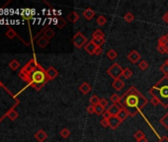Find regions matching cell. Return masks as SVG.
<instances>
[{"instance_id":"1","label":"cell","mask_w":168,"mask_h":142,"mask_svg":"<svg viewBox=\"0 0 168 142\" xmlns=\"http://www.w3.org/2000/svg\"><path fill=\"white\" fill-rule=\"evenodd\" d=\"M19 76L26 81L32 88L36 90H41L47 84L49 80L47 70L43 68L37 62L36 58H32L30 61H28L26 65L21 69L19 72Z\"/></svg>"},{"instance_id":"2","label":"cell","mask_w":168,"mask_h":142,"mask_svg":"<svg viewBox=\"0 0 168 142\" xmlns=\"http://www.w3.org/2000/svg\"><path fill=\"white\" fill-rule=\"evenodd\" d=\"M148 103V100L136 87H131L121 97L120 105L127 108L131 116H136Z\"/></svg>"},{"instance_id":"3","label":"cell","mask_w":168,"mask_h":142,"mask_svg":"<svg viewBox=\"0 0 168 142\" xmlns=\"http://www.w3.org/2000/svg\"><path fill=\"white\" fill-rule=\"evenodd\" d=\"M151 97L155 98L158 103L164 108H168V76H163L149 90Z\"/></svg>"},{"instance_id":"4","label":"cell","mask_w":168,"mask_h":142,"mask_svg":"<svg viewBox=\"0 0 168 142\" xmlns=\"http://www.w3.org/2000/svg\"><path fill=\"white\" fill-rule=\"evenodd\" d=\"M18 99H16L8 90H6L4 94L2 93L0 96V122L4 116L7 115L8 112L18 105Z\"/></svg>"},{"instance_id":"5","label":"cell","mask_w":168,"mask_h":142,"mask_svg":"<svg viewBox=\"0 0 168 142\" xmlns=\"http://www.w3.org/2000/svg\"><path fill=\"white\" fill-rule=\"evenodd\" d=\"M123 70L124 68L119 63H113L110 67L107 69V73L110 77H112L114 80L116 79H119L122 74H123Z\"/></svg>"},{"instance_id":"6","label":"cell","mask_w":168,"mask_h":142,"mask_svg":"<svg viewBox=\"0 0 168 142\" xmlns=\"http://www.w3.org/2000/svg\"><path fill=\"white\" fill-rule=\"evenodd\" d=\"M72 43L75 45V48H81L85 47V44L88 43V40H87V37L84 36L81 32H77L76 34L74 35V37H73Z\"/></svg>"},{"instance_id":"7","label":"cell","mask_w":168,"mask_h":142,"mask_svg":"<svg viewBox=\"0 0 168 142\" xmlns=\"http://www.w3.org/2000/svg\"><path fill=\"white\" fill-rule=\"evenodd\" d=\"M93 43L97 45V47H102L105 43V34L103 33L102 30L97 29L92 33V40Z\"/></svg>"},{"instance_id":"8","label":"cell","mask_w":168,"mask_h":142,"mask_svg":"<svg viewBox=\"0 0 168 142\" xmlns=\"http://www.w3.org/2000/svg\"><path fill=\"white\" fill-rule=\"evenodd\" d=\"M97 45H96L92 41H89L88 43L85 44V47H84V51H85L88 54H90V55H94L95 53V51L97 49Z\"/></svg>"},{"instance_id":"9","label":"cell","mask_w":168,"mask_h":142,"mask_svg":"<svg viewBox=\"0 0 168 142\" xmlns=\"http://www.w3.org/2000/svg\"><path fill=\"white\" fill-rule=\"evenodd\" d=\"M128 59L132 62V63H138L141 61V54L138 53L137 51H132L128 54Z\"/></svg>"},{"instance_id":"10","label":"cell","mask_w":168,"mask_h":142,"mask_svg":"<svg viewBox=\"0 0 168 142\" xmlns=\"http://www.w3.org/2000/svg\"><path fill=\"white\" fill-rule=\"evenodd\" d=\"M123 122L122 120L118 118L117 115H113L112 118L109 119V127H111L112 129H117L118 127L120 126V124Z\"/></svg>"},{"instance_id":"11","label":"cell","mask_w":168,"mask_h":142,"mask_svg":"<svg viewBox=\"0 0 168 142\" xmlns=\"http://www.w3.org/2000/svg\"><path fill=\"white\" fill-rule=\"evenodd\" d=\"M35 138L38 142H44L48 138V134L46 133L45 130H43V129H40L39 131H37L35 133Z\"/></svg>"},{"instance_id":"12","label":"cell","mask_w":168,"mask_h":142,"mask_svg":"<svg viewBox=\"0 0 168 142\" xmlns=\"http://www.w3.org/2000/svg\"><path fill=\"white\" fill-rule=\"evenodd\" d=\"M95 15H96V12H95L93 9H91V8H88V9L84 10L83 13H82V16H83V17L85 18L87 21L92 20V19H93V18L95 17Z\"/></svg>"},{"instance_id":"13","label":"cell","mask_w":168,"mask_h":142,"mask_svg":"<svg viewBox=\"0 0 168 142\" xmlns=\"http://www.w3.org/2000/svg\"><path fill=\"white\" fill-rule=\"evenodd\" d=\"M47 75H48L49 80H53V79H56L57 77L58 71L54 67H53V66H50V67L47 69Z\"/></svg>"},{"instance_id":"14","label":"cell","mask_w":168,"mask_h":142,"mask_svg":"<svg viewBox=\"0 0 168 142\" xmlns=\"http://www.w3.org/2000/svg\"><path fill=\"white\" fill-rule=\"evenodd\" d=\"M91 90H92V87H91L90 84H88L87 82H83L82 84L80 85V87H79V91H80L83 95L89 94L91 92Z\"/></svg>"},{"instance_id":"15","label":"cell","mask_w":168,"mask_h":142,"mask_svg":"<svg viewBox=\"0 0 168 142\" xmlns=\"http://www.w3.org/2000/svg\"><path fill=\"white\" fill-rule=\"evenodd\" d=\"M113 88H114L116 91H120L122 90L125 87V82L122 80V79H116V80H114V82H113Z\"/></svg>"},{"instance_id":"16","label":"cell","mask_w":168,"mask_h":142,"mask_svg":"<svg viewBox=\"0 0 168 142\" xmlns=\"http://www.w3.org/2000/svg\"><path fill=\"white\" fill-rule=\"evenodd\" d=\"M121 106V105H120ZM130 115V114H129V112H128V110L127 108H125L124 107H122L121 106V111H120V112L118 114V118H119L122 122H124V120H126L128 119V116Z\"/></svg>"},{"instance_id":"17","label":"cell","mask_w":168,"mask_h":142,"mask_svg":"<svg viewBox=\"0 0 168 142\" xmlns=\"http://www.w3.org/2000/svg\"><path fill=\"white\" fill-rule=\"evenodd\" d=\"M108 111L111 112L112 115H118V114L121 111V106H119V104H112V105L108 108Z\"/></svg>"},{"instance_id":"18","label":"cell","mask_w":168,"mask_h":142,"mask_svg":"<svg viewBox=\"0 0 168 142\" xmlns=\"http://www.w3.org/2000/svg\"><path fill=\"white\" fill-rule=\"evenodd\" d=\"M49 41L48 39H46L44 36H41L39 39H38V41H37L38 47L41 48H45L49 44Z\"/></svg>"},{"instance_id":"19","label":"cell","mask_w":168,"mask_h":142,"mask_svg":"<svg viewBox=\"0 0 168 142\" xmlns=\"http://www.w3.org/2000/svg\"><path fill=\"white\" fill-rule=\"evenodd\" d=\"M54 35H56V33H54V31L53 30V29L50 28H46L45 30L43 31V36L46 37V39H48L49 41L50 39H53V37H54Z\"/></svg>"},{"instance_id":"20","label":"cell","mask_w":168,"mask_h":142,"mask_svg":"<svg viewBox=\"0 0 168 142\" xmlns=\"http://www.w3.org/2000/svg\"><path fill=\"white\" fill-rule=\"evenodd\" d=\"M79 17H80V16L78 15L77 12L72 11L68 14V16H67V19H68V21H70L71 23H76L79 19Z\"/></svg>"},{"instance_id":"21","label":"cell","mask_w":168,"mask_h":142,"mask_svg":"<svg viewBox=\"0 0 168 142\" xmlns=\"http://www.w3.org/2000/svg\"><path fill=\"white\" fill-rule=\"evenodd\" d=\"M5 36H6L9 40H13L14 37H18V35H17L16 31L13 30L12 28H8V29H7V31H6V33H5Z\"/></svg>"},{"instance_id":"22","label":"cell","mask_w":168,"mask_h":142,"mask_svg":"<svg viewBox=\"0 0 168 142\" xmlns=\"http://www.w3.org/2000/svg\"><path fill=\"white\" fill-rule=\"evenodd\" d=\"M54 21H56V25L58 29H62L66 26V21L62 17H57Z\"/></svg>"},{"instance_id":"23","label":"cell","mask_w":168,"mask_h":142,"mask_svg":"<svg viewBox=\"0 0 168 142\" xmlns=\"http://www.w3.org/2000/svg\"><path fill=\"white\" fill-rule=\"evenodd\" d=\"M106 55H107V57H108L110 60H115L116 58L118 57V53H117V51H115V49L112 48V49H109Z\"/></svg>"},{"instance_id":"24","label":"cell","mask_w":168,"mask_h":142,"mask_svg":"<svg viewBox=\"0 0 168 142\" xmlns=\"http://www.w3.org/2000/svg\"><path fill=\"white\" fill-rule=\"evenodd\" d=\"M18 112H17L16 111H15V108H12V110H10L9 112H7V118H9L11 120H15L17 118H18Z\"/></svg>"},{"instance_id":"25","label":"cell","mask_w":168,"mask_h":142,"mask_svg":"<svg viewBox=\"0 0 168 142\" xmlns=\"http://www.w3.org/2000/svg\"><path fill=\"white\" fill-rule=\"evenodd\" d=\"M100 103V99L97 95H93L92 97L90 98V105L93 106V107H96L97 105H99Z\"/></svg>"},{"instance_id":"26","label":"cell","mask_w":168,"mask_h":142,"mask_svg":"<svg viewBox=\"0 0 168 142\" xmlns=\"http://www.w3.org/2000/svg\"><path fill=\"white\" fill-rule=\"evenodd\" d=\"M110 101L113 104H120V102H121V97L117 93H113L111 95V97H110Z\"/></svg>"},{"instance_id":"27","label":"cell","mask_w":168,"mask_h":142,"mask_svg":"<svg viewBox=\"0 0 168 142\" xmlns=\"http://www.w3.org/2000/svg\"><path fill=\"white\" fill-rule=\"evenodd\" d=\"M122 76H124L126 79H130V78L133 76V71L130 69V68H128V67L127 68H124Z\"/></svg>"},{"instance_id":"28","label":"cell","mask_w":168,"mask_h":142,"mask_svg":"<svg viewBox=\"0 0 168 142\" xmlns=\"http://www.w3.org/2000/svg\"><path fill=\"white\" fill-rule=\"evenodd\" d=\"M148 66H149V64L146 60H141L140 62H138V67H140V69L142 70V71L148 69Z\"/></svg>"},{"instance_id":"29","label":"cell","mask_w":168,"mask_h":142,"mask_svg":"<svg viewBox=\"0 0 168 142\" xmlns=\"http://www.w3.org/2000/svg\"><path fill=\"white\" fill-rule=\"evenodd\" d=\"M9 67L12 69V70H17L19 67H20V63H19V61L18 60H16V59H13L12 61H10V63H9Z\"/></svg>"},{"instance_id":"30","label":"cell","mask_w":168,"mask_h":142,"mask_svg":"<svg viewBox=\"0 0 168 142\" xmlns=\"http://www.w3.org/2000/svg\"><path fill=\"white\" fill-rule=\"evenodd\" d=\"M124 20L126 21V22H128V23H132V22H133V20H134V16H133V13H131V12H129V13L125 14V16H124Z\"/></svg>"},{"instance_id":"31","label":"cell","mask_w":168,"mask_h":142,"mask_svg":"<svg viewBox=\"0 0 168 142\" xmlns=\"http://www.w3.org/2000/svg\"><path fill=\"white\" fill-rule=\"evenodd\" d=\"M70 135V130L68 128H62L61 130H60V136L62 137V138H68Z\"/></svg>"},{"instance_id":"32","label":"cell","mask_w":168,"mask_h":142,"mask_svg":"<svg viewBox=\"0 0 168 142\" xmlns=\"http://www.w3.org/2000/svg\"><path fill=\"white\" fill-rule=\"evenodd\" d=\"M106 23H107V19H106L105 16L101 15L97 18V24L99 25V26L102 27V26H104V25H106Z\"/></svg>"},{"instance_id":"33","label":"cell","mask_w":168,"mask_h":142,"mask_svg":"<svg viewBox=\"0 0 168 142\" xmlns=\"http://www.w3.org/2000/svg\"><path fill=\"white\" fill-rule=\"evenodd\" d=\"M133 137H134V139H136L137 141H138L140 139H141V138H144V137H145V135H144V133L142 132L141 130H137V131L134 132Z\"/></svg>"},{"instance_id":"34","label":"cell","mask_w":168,"mask_h":142,"mask_svg":"<svg viewBox=\"0 0 168 142\" xmlns=\"http://www.w3.org/2000/svg\"><path fill=\"white\" fill-rule=\"evenodd\" d=\"M160 123L164 126V128L168 129V114H166L165 115H163L160 119Z\"/></svg>"},{"instance_id":"35","label":"cell","mask_w":168,"mask_h":142,"mask_svg":"<svg viewBox=\"0 0 168 142\" xmlns=\"http://www.w3.org/2000/svg\"><path fill=\"white\" fill-rule=\"evenodd\" d=\"M159 69H160L161 72L164 74V76H168V63L166 61L160 66V68H159Z\"/></svg>"},{"instance_id":"36","label":"cell","mask_w":168,"mask_h":142,"mask_svg":"<svg viewBox=\"0 0 168 142\" xmlns=\"http://www.w3.org/2000/svg\"><path fill=\"white\" fill-rule=\"evenodd\" d=\"M105 112V108H102L100 105H97L95 107V114L97 115H103Z\"/></svg>"},{"instance_id":"37","label":"cell","mask_w":168,"mask_h":142,"mask_svg":"<svg viewBox=\"0 0 168 142\" xmlns=\"http://www.w3.org/2000/svg\"><path fill=\"white\" fill-rule=\"evenodd\" d=\"M99 105L104 108H109V102H108V100L107 99H105V98H102V99H100V103H99Z\"/></svg>"},{"instance_id":"38","label":"cell","mask_w":168,"mask_h":142,"mask_svg":"<svg viewBox=\"0 0 168 142\" xmlns=\"http://www.w3.org/2000/svg\"><path fill=\"white\" fill-rule=\"evenodd\" d=\"M157 51L160 52V53H166V48H165V45H163V44H157Z\"/></svg>"},{"instance_id":"39","label":"cell","mask_w":168,"mask_h":142,"mask_svg":"<svg viewBox=\"0 0 168 142\" xmlns=\"http://www.w3.org/2000/svg\"><path fill=\"white\" fill-rule=\"evenodd\" d=\"M166 41H167L166 36H161V37L158 39V44H163V45H165V44H166Z\"/></svg>"},{"instance_id":"40","label":"cell","mask_w":168,"mask_h":142,"mask_svg":"<svg viewBox=\"0 0 168 142\" xmlns=\"http://www.w3.org/2000/svg\"><path fill=\"white\" fill-rule=\"evenodd\" d=\"M112 116H113V115H111V112H109L108 110L104 112V114H103V119H108V120H109V119H110L112 118Z\"/></svg>"},{"instance_id":"41","label":"cell","mask_w":168,"mask_h":142,"mask_svg":"<svg viewBox=\"0 0 168 142\" xmlns=\"http://www.w3.org/2000/svg\"><path fill=\"white\" fill-rule=\"evenodd\" d=\"M100 124L102 125L103 127H109V120L105 119H102L100 120Z\"/></svg>"},{"instance_id":"42","label":"cell","mask_w":168,"mask_h":142,"mask_svg":"<svg viewBox=\"0 0 168 142\" xmlns=\"http://www.w3.org/2000/svg\"><path fill=\"white\" fill-rule=\"evenodd\" d=\"M87 112H88V115H93V114H95V107H93V106H89L87 108Z\"/></svg>"},{"instance_id":"43","label":"cell","mask_w":168,"mask_h":142,"mask_svg":"<svg viewBox=\"0 0 168 142\" xmlns=\"http://www.w3.org/2000/svg\"><path fill=\"white\" fill-rule=\"evenodd\" d=\"M101 53H102V48H101V47H98V48H97V49H96V51H95L94 55L98 56V55H100Z\"/></svg>"},{"instance_id":"44","label":"cell","mask_w":168,"mask_h":142,"mask_svg":"<svg viewBox=\"0 0 168 142\" xmlns=\"http://www.w3.org/2000/svg\"><path fill=\"white\" fill-rule=\"evenodd\" d=\"M150 103H151V105H152V106H157V105H159L158 101H157V100L155 99V98H152V99H151Z\"/></svg>"},{"instance_id":"45","label":"cell","mask_w":168,"mask_h":142,"mask_svg":"<svg viewBox=\"0 0 168 142\" xmlns=\"http://www.w3.org/2000/svg\"><path fill=\"white\" fill-rule=\"evenodd\" d=\"M157 142H168V137L167 136H162Z\"/></svg>"},{"instance_id":"46","label":"cell","mask_w":168,"mask_h":142,"mask_svg":"<svg viewBox=\"0 0 168 142\" xmlns=\"http://www.w3.org/2000/svg\"><path fill=\"white\" fill-rule=\"evenodd\" d=\"M163 21H164V22L168 25V11H167V13H165V15L163 16Z\"/></svg>"},{"instance_id":"47","label":"cell","mask_w":168,"mask_h":142,"mask_svg":"<svg viewBox=\"0 0 168 142\" xmlns=\"http://www.w3.org/2000/svg\"><path fill=\"white\" fill-rule=\"evenodd\" d=\"M166 36V39H167V41H166V44H165V48H166V53H168V34L165 35Z\"/></svg>"},{"instance_id":"48","label":"cell","mask_w":168,"mask_h":142,"mask_svg":"<svg viewBox=\"0 0 168 142\" xmlns=\"http://www.w3.org/2000/svg\"><path fill=\"white\" fill-rule=\"evenodd\" d=\"M137 142H148V138H146V137H144V138L140 139Z\"/></svg>"},{"instance_id":"49","label":"cell","mask_w":168,"mask_h":142,"mask_svg":"<svg viewBox=\"0 0 168 142\" xmlns=\"http://www.w3.org/2000/svg\"><path fill=\"white\" fill-rule=\"evenodd\" d=\"M2 86H3V85H2V83H1V82H0V88H1V87H2Z\"/></svg>"},{"instance_id":"50","label":"cell","mask_w":168,"mask_h":142,"mask_svg":"<svg viewBox=\"0 0 168 142\" xmlns=\"http://www.w3.org/2000/svg\"><path fill=\"white\" fill-rule=\"evenodd\" d=\"M166 62H167V63H168V58H167V60H166Z\"/></svg>"}]
</instances>
